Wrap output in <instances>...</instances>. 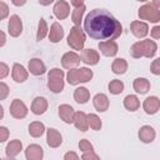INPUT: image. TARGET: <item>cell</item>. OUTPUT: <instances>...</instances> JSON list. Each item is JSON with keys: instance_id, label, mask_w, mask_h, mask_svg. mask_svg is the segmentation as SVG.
<instances>
[{"instance_id": "obj_2", "label": "cell", "mask_w": 160, "mask_h": 160, "mask_svg": "<svg viewBox=\"0 0 160 160\" xmlns=\"http://www.w3.org/2000/svg\"><path fill=\"white\" fill-rule=\"evenodd\" d=\"M156 50H158L156 42L154 40L145 39V40L134 42L131 45V48H130V54L135 59H140L142 56H145V58H152L156 54Z\"/></svg>"}, {"instance_id": "obj_31", "label": "cell", "mask_w": 160, "mask_h": 160, "mask_svg": "<svg viewBox=\"0 0 160 160\" xmlns=\"http://www.w3.org/2000/svg\"><path fill=\"white\" fill-rule=\"evenodd\" d=\"M109 91L114 95H118V94H121L124 91V82L120 81V80H111L109 82Z\"/></svg>"}, {"instance_id": "obj_38", "label": "cell", "mask_w": 160, "mask_h": 160, "mask_svg": "<svg viewBox=\"0 0 160 160\" xmlns=\"http://www.w3.org/2000/svg\"><path fill=\"white\" fill-rule=\"evenodd\" d=\"M8 15H9V6L4 1H0V20H4Z\"/></svg>"}, {"instance_id": "obj_44", "label": "cell", "mask_w": 160, "mask_h": 160, "mask_svg": "<svg viewBox=\"0 0 160 160\" xmlns=\"http://www.w3.org/2000/svg\"><path fill=\"white\" fill-rule=\"evenodd\" d=\"M151 36L154 39H160V26H154L151 29Z\"/></svg>"}, {"instance_id": "obj_43", "label": "cell", "mask_w": 160, "mask_h": 160, "mask_svg": "<svg viewBox=\"0 0 160 160\" xmlns=\"http://www.w3.org/2000/svg\"><path fill=\"white\" fill-rule=\"evenodd\" d=\"M64 159H65V160H78L79 156H78V154H75V152H72V151H69V152H66V154L64 155Z\"/></svg>"}, {"instance_id": "obj_18", "label": "cell", "mask_w": 160, "mask_h": 160, "mask_svg": "<svg viewBox=\"0 0 160 160\" xmlns=\"http://www.w3.org/2000/svg\"><path fill=\"white\" fill-rule=\"evenodd\" d=\"M74 114H75V111H74L72 106H70L68 104H62L59 106V116L64 122L71 124L74 120Z\"/></svg>"}, {"instance_id": "obj_12", "label": "cell", "mask_w": 160, "mask_h": 160, "mask_svg": "<svg viewBox=\"0 0 160 160\" xmlns=\"http://www.w3.org/2000/svg\"><path fill=\"white\" fill-rule=\"evenodd\" d=\"M130 30L132 32L134 36L136 38H145L149 32V26L146 22H142V21H139V20H135L130 24Z\"/></svg>"}, {"instance_id": "obj_20", "label": "cell", "mask_w": 160, "mask_h": 160, "mask_svg": "<svg viewBox=\"0 0 160 160\" xmlns=\"http://www.w3.org/2000/svg\"><path fill=\"white\" fill-rule=\"evenodd\" d=\"M92 102H94V108L98 110V111H106L109 109V99L105 94L102 92H99L94 96L92 99Z\"/></svg>"}, {"instance_id": "obj_26", "label": "cell", "mask_w": 160, "mask_h": 160, "mask_svg": "<svg viewBox=\"0 0 160 160\" xmlns=\"http://www.w3.org/2000/svg\"><path fill=\"white\" fill-rule=\"evenodd\" d=\"M111 70H112V72L116 74V75H122V74H125L126 70H128V62H126V60L122 59V58L115 59V60L112 61V64H111Z\"/></svg>"}, {"instance_id": "obj_13", "label": "cell", "mask_w": 160, "mask_h": 160, "mask_svg": "<svg viewBox=\"0 0 160 160\" xmlns=\"http://www.w3.org/2000/svg\"><path fill=\"white\" fill-rule=\"evenodd\" d=\"M142 108L145 110L146 114L149 115H154L159 111V108H160V100L158 96H149L144 100V104H142Z\"/></svg>"}, {"instance_id": "obj_27", "label": "cell", "mask_w": 160, "mask_h": 160, "mask_svg": "<svg viewBox=\"0 0 160 160\" xmlns=\"http://www.w3.org/2000/svg\"><path fill=\"white\" fill-rule=\"evenodd\" d=\"M89 99H90V92H89V90L86 88L80 86V88L75 89V91H74V100L78 104H85V102H88Z\"/></svg>"}, {"instance_id": "obj_37", "label": "cell", "mask_w": 160, "mask_h": 160, "mask_svg": "<svg viewBox=\"0 0 160 160\" xmlns=\"http://www.w3.org/2000/svg\"><path fill=\"white\" fill-rule=\"evenodd\" d=\"M8 95H9V86L5 82H1L0 81V100L6 99Z\"/></svg>"}, {"instance_id": "obj_1", "label": "cell", "mask_w": 160, "mask_h": 160, "mask_svg": "<svg viewBox=\"0 0 160 160\" xmlns=\"http://www.w3.org/2000/svg\"><path fill=\"white\" fill-rule=\"evenodd\" d=\"M84 29L94 40H115L122 32L120 21L104 9L91 10L84 20Z\"/></svg>"}, {"instance_id": "obj_6", "label": "cell", "mask_w": 160, "mask_h": 160, "mask_svg": "<svg viewBox=\"0 0 160 160\" xmlns=\"http://www.w3.org/2000/svg\"><path fill=\"white\" fill-rule=\"evenodd\" d=\"M10 114L15 119H24L28 115V108L20 99H14L10 105Z\"/></svg>"}, {"instance_id": "obj_47", "label": "cell", "mask_w": 160, "mask_h": 160, "mask_svg": "<svg viewBox=\"0 0 160 160\" xmlns=\"http://www.w3.org/2000/svg\"><path fill=\"white\" fill-rule=\"evenodd\" d=\"M11 2H12L15 6H22V5L26 2V0H11Z\"/></svg>"}, {"instance_id": "obj_28", "label": "cell", "mask_w": 160, "mask_h": 160, "mask_svg": "<svg viewBox=\"0 0 160 160\" xmlns=\"http://www.w3.org/2000/svg\"><path fill=\"white\" fill-rule=\"evenodd\" d=\"M124 106L129 111H136L140 106V101L136 95H128L124 99Z\"/></svg>"}, {"instance_id": "obj_50", "label": "cell", "mask_w": 160, "mask_h": 160, "mask_svg": "<svg viewBox=\"0 0 160 160\" xmlns=\"http://www.w3.org/2000/svg\"><path fill=\"white\" fill-rule=\"evenodd\" d=\"M2 116H4V109H2V106L0 105V120L2 119Z\"/></svg>"}, {"instance_id": "obj_22", "label": "cell", "mask_w": 160, "mask_h": 160, "mask_svg": "<svg viewBox=\"0 0 160 160\" xmlns=\"http://www.w3.org/2000/svg\"><path fill=\"white\" fill-rule=\"evenodd\" d=\"M22 150V144L20 140L15 139V140H11L8 145H6V149H5V152H6V158H10V159H14L20 151Z\"/></svg>"}, {"instance_id": "obj_9", "label": "cell", "mask_w": 160, "mask_h": 160, "mask_svg": "<svg viewBox=\"0 0 160 160\" xmlns=\"http://www.w3.org/2000/svg\"><path fill=\"white\" fill-rule=\"evenodd\" d=\"M80 60L86 65H96L100 60V56L94 49H82L80 54Z\"/></svg>"}, {"instance_id": "obj_17", "label": "cell", "mask_w": 160, "mask_h": 160, "mask_svg": "<svg viewBox=\"0 0 160 160\" xmlns=\"http://www.w3.org/2000/svg\"><path fill=\"white\" fill-rule=\"evenodd\" d=\"M48 110V100L42 96H38L32 100L31 104V111L35 115H42Z\"/></svg>"}, {"instance_id": "obj_39", "label": "cell", "mask_w": 160, "mask_h": 160, "mask_svg": "<svg viewBox=\"0 0 160 160\" xmlns=\"http://www.w3.org/2000/svg\"><path fill=\"white\" fill-rule=\"evenodd\" d=\"M150 70L154 75H160V59H155L150 66Z\"/></svg>"}, {"instance_id": "obj_14", "label": "cell", "mask_w": 160, "mask_h": 160, "mask_svg": "<svg viewBox=\"0 0 160 160\" xmlns=\"http://www.w3.org/2000/svg\"><path fill=\"white\" fill-rule=\"evenodd\" d=\"M11 76H12V80L16 81V82H24L28 76H29V72L28 70L19 62H15L12 65V71H11Z\"/></svg>"}, {"instance_id": "obj_23", "label": "cell", "mask_w": 160, "mask_h": 160, "mask_svg": "<svg viewBox=\"0 0 160 160\" xmlns=\"http://www.w3.org/2000/svg\"><path fill=\"white\" fill-rule=\"evenodd\" d=\"M74 125L76 126V129H79L80 131H86L89 125H88V116L84 111H78L74 114V120H72Z\"/></svg>"}, {"instance_id": "obj_19", "label": "cell", "mask_w": 160, "mask_h": 160, "mask_svg": "<svg viewBox=\"0 0 160 160\" xmlns=\"http://www.w3.org/2000/svg\"><path fill=\"white\" fill-rule=\"evenodd\" d=\"M28 69L29 71L35 75V76H39V75H42L45 71H46V68H45V64L40 60V59H31L28 64Z\"/></svg>"}, {"instance_id": "obj_40", "label": "cell", "mask_w": 160, "mask_h": 160, "mask_svg": "<svg viewBox=\"0 0 160 160\" xmlns=\"http://www.w3.org/2000/svg\"><path fill=\"white\" fill-rule=\"evenodd\" d=\"M9 129L5 126H0V142H4L9 139Z\"/></svg>"}, {"instance_id": "obj_3", "label": "cell", "mask_w": 160, "mask_h": 160, "mask_svg": "<svg viewBox=\"0 0 160 160\" xmlns=\"http://www.w3.org/2000/svg\"><path fill=\"white\" fill-rule=\"evenodd\" d=\"M92 78V71L88 68H80V69H70L66 79L70 85H78L80 82H88Z\"/></svg>"}, {"instance_id": "obj_46", "label": "cell", "mask_w": 160, "mask_h": 160, "mask_svg": "<svg viewBox=\"0 0 160 160\" xmlns=\"http://www.w3.org/2000/svg\"><path fill=\"white\" fill-rule=\"evenodd\" d=\"M70 2H71V5H72L74 8H79V6H81V5H84V0H71Z\"/></svg>"}, {"instance_id": "obj_4", "label": "cell", "mask_w": 160, "mask_h": 160, "mask_svg": "<svg viewBox=\"0 0 160 160\" xmlns=\"http://www.w3.org/2000/svg\"><path fill=\"white\" fill-rule=\"evenodd\" d=\"M85 44V34L80 26H72L68 36V45L74 50H82Z\"/></svg>"}, {"instance_id": "obj_21", "label": "cell", "mask_w": 160, "mask_h": 160, "mask_svg": "<svg viewBox=\"0 0 160 160\" xmlns=\"http://www.w3.org/2000/svg\"><path fill=\"white\" fill-rule=\"evenodd\" d=\"M155 136H156L155 130L151 126H149V125H144L139 130V139L142 142H146V144L148 142H151V141H154Z\"/></svg>"}, {"instance_id": "obj_32", "label": "cell", "mask_w": 160, "mask_h": 160, "mask_svg": "<svg viewBox=\"0 0 160 160\" xmlns=\"http://www.w3.org/2000/svg\"><path fill=\"white\" fill-rule=\"evenodd\" d=\"M88 116V125L92 129V130H100L102 124H101V120L100 118L96 115V114H89L86 115Z\"/></svg>"}, {"instance_id": "obj_16", "label": "cell", "mask_w": 160, "mask_h": 160, "mask_svg": "<svg viewBox=\"0 0 160 160\" xmlns=\"http://www.w3.org/2000/svg\"><path fill=\"white\" fill-rule=\"evenodd\" d=\"M25 156L28 160H41L44 156V150L38 144H31L25 150Z\"/></svg>"}, {"instance_id": "obj_35", "label": "cell", "mask_w": 160, "mask_h": 160, "mask_svg": "<svg viewBox=\"0 0 160 160\" xmlns=\"http://www.w3.org/2000/svg\"><path fill=\"white\" fill-rule=\"evenodd\" d=\"M48 79L49 80H60V79H64V71L58 69V68H54L49 71L48 74Z\"/></svg>"}, {"instance_id": "obj_10", "label": "cell", "mask_w": 160, "mask_h": 160, "mask_svg": "<svg viewBox=\"0 0 160 160\" xmlns=\"http://www.w3.org/2000/svg\"><path fill=\"white\" fill-rule=\"evenodd\" d=\"M52 11H54V15H55L59 20H64V19H66V18L69 16V14H70V5H69L66 1H64V0H59V1L55 2Z\"/></svg>"}, {"instance_id": "obj_15", "label": "cell", "mask_w": 160, "mask_h": 160, "mask_svg": "<svg viewBox=\"0 0 160 160\" xmlns=\"http://www.w3.org/2000/svg\"><path fill=\"white\" fill-rule=\"evenodd\" d=\"M46 142L50 148H58L62 142V136L56 129H48L46 130Z\"/></svg>"}, {"instance_id": "obj_24", "label": "cell", "mask_w": 160, "mask_h": 160, "mask_svg": "<svg viewBox=\"0 0 160 160\" xmlns=\"http://www.w3.org/2000/svg\"><path fill=\"white\" fill-rule=\"evenodd\" d=\"M64 38V29L59 22H54L50 28L49 32V40L51 42H59Z\"/></svg>"}, {"instance_id": "obj_8", "label": "cell", "mask_w": 160, "mask_h": 160, "mask_svg": "<svg viewBox=\"0 0 160 160\" xmlns=\"http://www.w3.org/2000/svg\"><path fill=\"white\" fill-rule=\"evenodd\" d=\"M8 31L10 34V36L12 38H18L21 31H22V22L21 19L18 15H11L9 19V24H8Z\"/></svg>"}, {"instance_id": "obj_48", "label": "cell", "mask_w": 160, "mask_h": 160, "mask_svg": "<svg viewBox=\"0 0 160 160\" xmlns=\"http://www.w3.org/2000/svg\"><path fill=\"white\" fill-rule=\"evenodd\" d=\"M52 1H54V0H39V2H40L41 5H44V6H46V5H50Z\"/></svg>"}, {"instance_id": "obj_5", "label": "cell", "mask_w": 160, "mask_h": 160, "mask_svg": "<svg viewBox=\"0 0 160 160\" xmlns=\"http://www.w3.org/2000/svg\"><path fill=\"white\" fill-rule=\"evenodd\" d=\"M139 18L142 20H148L150 22H159L160 21V11L152 4H146L139 9L138 12Z\"/></svg>"}, {"instance_id": "obj_49", "label": "cell", "mask_w": 160, "mask_h": 160, "mask_svg": "<svg viewBox=\"0 0 160 160\" xmlns=\"http://www.w3.org/2000/svg\"><path fill=\"white\" fill-rule=\"evenodd\" d=\"M152 5L158 9H160V0H152Z\"/></svg>"}, {"instance_id": "obj_34", "label": "cell", "mask_w": 160, "mask_h": 160, "mask_svg": "<svg viewBox=\"0 0 160 160\" xmlns=\"http://www.w3.org/2000/svg\"><path fill=\"white\" fill-rule=\"evenodd\" d=\"M48 25H46V21L41 18L40 19V21H39V25H38V32H36V40L38 41H40V40H42L45 36H46V34H48Z\"/></svg>"}, {"instance_id": "obj_30", "label": "cell", "mask_w": 160, "mask_h": 160, "mask_svg": "<svg viewBox=\"0 0 160 160\" xmlns=\"http://www.w3.org/2000/svg\"><path fill=\"white\" fill-rule=\"evenodd\" d=\"M85 10H86L85 5H81V6H79V8H75V9L72 10L71 20H72V22H74L76 26H80V22H81V19H82V15H84Z\"/></svg>"}, {"instance_id": "obj_7", "label": "cell", "mask_w": 160, "mask_h": 160, "mask_svg": "<svg viewBox=\"0 0 160 160\" xmlns=\"http://www.w3.org/2000/svg\"><path fill=\"white\" fill-rule=\"evenodd\" d=\"M80 61H81L80 60V56L76 52H74V51H68L61 58V65H62V68L69 69V70L76 68L80 64Z\"/></svg>"}, {"instance_id": "obj_41", "label": "cell", "mask_w": 160, "mask_h": 160, "mask_svg": "<svg viewBox=\"0 0 160 160\" xmlns=\"http://www.w3.org/2000/svg\"><path fill=\"white\" fill-rule=\"evenodd\" d=\"M9 75V66L5 62H0V80Z\"/></svg>"}, {"instance_id": "obj_42", "label": "cell", "mask_w": 160, "mask_h": 160, "mask_svg": "<svg viewBox=\"0 0 160 160\" xmlns=\"http://www.w3.org/2000/svg\"><path fill=\"white\" fill-rule=\"evenodd\" d=\"M81 158H82L84 160H92V159H94V160H98V159H99V155L95 154L94 150H92V151H86V152H84Z\"/></svg>"}, {"instance_id": "obj_29", "label": "cell", "mask_w": 160, "mask_h": 160, "mask_svg": "<svg viewBox=\"0 0 160 160\" xmlns=\"http://www.w3.org/2000/svg\"><path fill=\"white\" fill-rule=\"evenodd\" d=\"M45 132V126L40 121H34L29 125V134L32 138H40Z\"/></svg>"}, {"instance_id": "obj_11", "label": "cell", "mask_w": 160, "mask_h": 160, "mask_svg": "<svg viewBox=\"0 0 160 160\" xmlns=\"http://www.w3.org/2000/svg\"><path fill=\"white\" fill-rule=\"evenodd\" d=\"M99 49L101 54L105 56H115L118 54L119 46L114 40H105L99 42Z\"/></svg>"}, {"instance_id": "obj_36", "label": "cell", "mask_w": 160, "mask_h": 160, "mask_svg": "<svg viewBox=\"0 0 160 160\" xmlns=\"http://www.w3.org/2000/svg\"><path fill=\"white\" fill-rule=\"evenodd\" d=\"M79 149H80L82 152H86V151H92V150H94L92 144H91L89 140H86V139L80 140V142H79Z\"/></svg>"}, {"instance_id": "obj_25", "label": "cell", "mask_w": 160, "mask_h": 160, "mask_svg": "<svg viewBox=\"0 0 160 160\" xmlns=\"http://www.w3.org/2000/svg\"><path fill=\"white\" fill-rule=\"evenodd\" d=\"M132 88L136 92L139 94H146L149 90H150V82L148 79L145 78H138L134 80V84H132Z\"/></svg>"}, {"instance_id": "obj_33", "label": "cell", "mask_w": 160, "mask_h": 160, "mask_svg": "<svg viewBox=\"0 0 160 160\" xmlns=\"http://www.w3.org/2000/svg\"><path fill=\"white\" fill-rule=\"evenodd\" d=\"M64 79H60V80H48V88L52 91V92H55V94H58V92H61L62 91V89H64Z\"/></svg>"}, {"instance_id": "obj_45", "label": "cell", "mask_w": 160, "mask_h": 160, "mask_svg": "<svg viewBox=\"0 0 160 160\" xmlns=\"http://www.w3.org/2000/svg\"><path fill=\"white\" fill-rule=\"evenodd\" d=\"M5 42H6V35H5V32H4V31H1V30H0V48H1V46H4V45H5Z\"/></svg>"}, {"instance_id": "obj_51", "label": "cell", "mask_w": 160, "mask_h": 160, "mask_svg": "<svg viewBox=\"0 0 160 160\" xmlns=\"http://www.w3.org/2000/svg\"><path fill=\"white\" fill-rule=\"evenodd\" d=\"M138 1H148V0H138Z\"/></svg>"}]
</instances>
